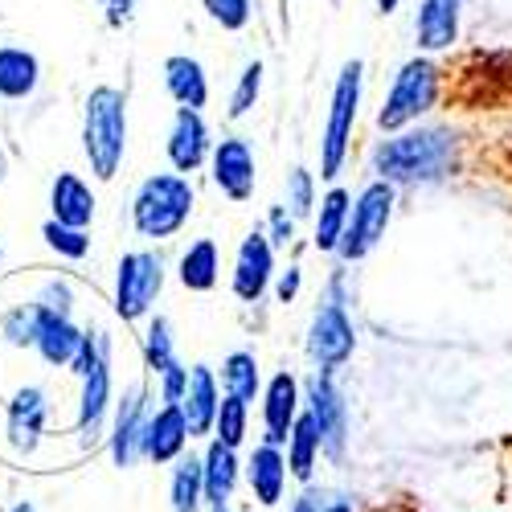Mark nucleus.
<instances>
[{"label":"nucleus","mask_w":512,"mask_h":512,"mask_svg":"<svg viewBox=\"0 0 512 512\" xmlns=\"http://www.w3.org/2000/svg\"><path fill=\"white\" fill-rule=\"evenodd\" d=\"M455 168V136L439 127H418L381 140L373 152V173L386 185H418L439 181Z\"/></svg>","instance_id":"1"},{"label":"nucleus","mask_w":512,"mask_h":512,"mask_svg":"<svg viewBox=\"0 0 512 512\" xmlns=\"http://www.w3.org/2000/svg\"><path fill=\"white\" fill-rule=\"evenodd\" d=\"M82 152L91 160V173L111 181L127 152V99L115 87H95L82 111Z\"/></svg>","instance_id":"2"},{"label":"nucleus","mask_w":512,"mask_h":512,"mask_svg":"<svg viewBox=\"0 0 512 512\" xmlns=\"http://www.w3.org/2000/svg\"><path fill=\"white\" fill-rule=\"evenodd\" d=\"M193 185L181 173H156L132 197V226L140 238H173L193 213Z\"/></svg>","instance_id":"3"},{"label":"nucleus","mask_w":512,"mask_h":512,"mask_svg":"<svg viewBox=\"0 0 512 512\" xmlns=\"http://www.w3.org/2000/svg\"><path fill=\"white\" fill-rule=\"evenodd\" d=\"M357 107H361V62H345V70L336 74L332 87V107L324 123V140H320V177L336 181L340 168L349 160V140L357 127Z\"/></svg>","instance_id":"4"},{"label":"nucleus","mask_w":512,"mask_h":512,"mask_svg":"<svg viewBox=\"0 0 512 512\" xmlns=\"http://www.w3.org/2000/svg\"><path fill=\"white\" fill-rule=\"evenodd\" d=\"M390 218H394V185L386 181H369L353 209H349V222H345V234H340L336 242V254L340 263H361L373 254V246L386 238L390 230Z\"/></svg>","instance_id":"5"},{"label":"nucleus","mask_w":512,"mask_h":512,"mask_svg":"<svg viewBox=\"0 0 512 512\" xmlns=\"http://www.w3.org/2000/svg\"><path fill=\"white\" fill-rule=\"evenodd\" d=\"M439 99V70L431 58H410L398 74H394V87L386 95L377 111V127L381 132H402L410 127L418 115H426Z\"/></svg>","instance_id":"6"},{"label":"nucleus","mask_w":512,"mask_h":512,"mask_svg":"<svg viewBox=\"0 0 512 512\" xmlns=\"http://www.w3.org/2000/svg\"><path fill=\"white\" fill-rule=\"evenodd\" d=\"M164 287V263L152 250H132L119 259V275H115V312L123 320H140L152 312L156 295Z\"/></svg>","instance_id":"7"},{"label":"nucleus","mask_w":512,"mask_h":512,"mask_svg":"<svg viewBox=\"0 0 512 512\" xmlns=\"http://www.w3.org/2000/svg\"><path fill=\"white\" fill-rule=\"evenodd\" d=\"M353 349H357V332H353V320L345 312V300H340V295H328V300L316 308L312 328H308V357L316 361V369L332 373L353 357Z\"/></svg>","instance_id":"8"},{"label":"nucleus","mask_w":512,"mask_h":512,"mask_svg":"<svg viewBox=\"0 0 512 512\" xmlns=\"http://www.w3.org/2000/svg\"><path fill=\"white\" fill-rule=\"evenodd\" d=\"M308 418L316 422L320 431V447L328 455H340L345 451V435H349V410H345V398H340L332 373L316 369L308 377Z\"/></svg>","instance_id":"9"},{"label":"nucleus","mask_w":512,"mask_h":512,"mask_svg":"<svg viewBox=\"0 0 512 512\" xmlns=\"http://www.w3.org/2000/svg\"><path fill=\"white\" fill-rule=\"evenodd\" d=\"M209 168H213V185H218L230 201H250L254 197V181H259V168H254V152L246 140H222L209 152Z\"/></svg>","instance_id":"10"},{"label":"nucleus","mask_w":512,"mask_h":512,"mask_svg":"<svg viewBox=\"0 0 512 512\" xmlns=\"http://www.w3.org/2000/svg\"><path fill=\"white\" fill-rule=\"evenodd\" d=\"M271 275H275V250H271V242H267L263 230H254L238 246V259H234V295H238L242 304H259L263 291L271 287Z\"/></svg>","instance_id":"11"},{"label":"nucleus","mask_w":512,"mask_h":512,"mask_svg":"<svg viewBox=\"0 0 512 512\" xmlns=\"http://www.w3.org/2000/svg\"><path fill=\"white\" fill-rule=\"evenodd\" d=\"M111 410V345L87 365L82 373V394H78V431L87 443L103 435V422Z\"/></svg>","instance_id":"12"},{"label":"nucleus","mask_w":512,"mask_h":512,"mask_svg":"<svg viewBox=\"0 0 512 512\" xmlns=\"http://www.w3.org/2000/svg\"><path fill=\"white\" fill-rule=\"evenodd\" d=\"M185 443H189V426H185L181 406H160L156 414L144 418L140 455L152 459L156 467H160V463H177V459L185 455Z\"/></svg>","instance_id":"13"},{"label":"nucleus","mask_w":512,"mask_h":512,"mask_svg":"<svg viewBox=\"0 0 512 512\" xmlns=\"http://www.w3.org/2000/svg\"><path fill=\"white\" fill-rule=\"evenodd\" d=\"M295 418H300V381L291 373H275L263 390V443L283 447Z\"/></svg>","instance_id":"14"},{"label":"nucleus","mask_w":512,"mask_h":512,"mask_svg":"<svg viewBox=\"0 0 512 512\" xmlns=\"http://www.w3.org/2000/svg\"><path fill=\"white\" fill-rule=\"evenodd\" d=\"M213 144H209V127L201 119V111L177 107L173 132H168V160H173L177 173H197V168L209 160Z\"/></svg>","instance_id":"15"},{"label":"nucleus","mask_w":512,"mask_h":512,"mask_svg":"<svg viewBox=\"0 0 512 512\" xmlns=\"http://www.w3.org/2000/svg\"><path fill=\"white\" fill-rule=\"evenodd\" d=\"M218 377H213L209 365H193L189 369V386H185V398H181V414H185V426H189V439L197 435H213V418H218Z\"/></svg>","instance_id":"16"},{"label":"nucleus","mask_w":512,"mask_h":512,"mask_svg":"<svg viewBox=\"0 0 512 512\" xmlns=\"http://www.w3.org/2000/svg\"><path fill=\"white\" fill-rule=\"evenodd\" d=\"M238 476H242L238 455L213 439L209 451H205V459H201V492H205L209 512H226L230 508V496L238 488Z\"/></svg>","instance_id":"17"},{"label":"nucleus","mask_w":512,"mask_h":512,"mask_svg":"<svg viewBox=\"0 0 512 512\" xmlns=\"http://www.w3.org/2000/svg\"><path fill=\"white\" fill-rule=\"evenodd\" d=\"M46 418H50V402H46V390L41 386H25L13 394L9 402V443L17 451H33L41 431H46Z\"/></svg>","instance_id":"18"},{"label":"nucleus","mask_w":512,"mask_h":512,"mask_svg":"<svg viewBox=\"0 0 512 512\" xmlns=\"http://www.w3.org/2000/svg\"><path fill=\"white\" fill-rule=\"evenodd\" d=\"M144 390L132 386L123 394L119 410H115V426H111V459L115 467H132L140 459V435H144Z\"/></svg>","instance_id":"19"},{"label":"nucleus","mask_w":512,"mask_h":512,"mask_svg":"<svg viewBox=\"0 0 512 512\" xmlns=\"http://www.w3.org/2000/svg\"><path fill=\"white\" fill-rule=\"evenodd\" d=\"M78 345H82V332L66 316H50V312L33 308V349L41 353V361L46 365H70L78 357Z\"/></svg>","instance_id":"20"},{"label":"nucleus","mask_w":512,"mask_h":512,"mask_svg":"<svg viewBox=\"0 0 512 512\" xmlns=\"http://www.w3.org/2000/svg\"><path fill=\"white\" fill-rule=\"evenodd\" d=\"M50 209H54L50 222L70 226V230H87L95 222V193H91V185L82 177L58 173V181L50 189Z\"/></svg>","instance_id":"21"},{"label":"nucleus","mask_w":512,"mask_h":512,"mask_svg":"<svg viewBox=\"0 0 512 512\" xmlns=\"http://www.w3.org/2000/svg\"><path fill=\"white\" fill-rule=\"evenodd\" d=\"M459 5H463V0H422L418 21H414L418 50L439 54V50L455 46V37H459Z\"/></svg>","instance_id":"22"},{"label":"nucleus","mask_w":512,"mask_h":512,"mask_svg":"<svg viewBox=\"0 0 512 512\" xmlns=\"http://www.w3.org/2000/svg\"><path fill=\"white\" fill-rule=\"evenodd\" d=\"M246 480L254 488V500L275 508L283 500V488H287V459L279 447H254L250 459H246Z\"/></svg>","instance_id":"23"},{"label":"nucleus","mask_w":512,"mask_h":512,"mask_svg":"<svg viewBox=\"0 0 512 512\" xmlns=\"http://www.w3.org/2000/svg\"><path fill=\"white\" fill-rule=\"evenodd\" d=\"M164 91L173 95L181 107L189 111H201L209 103V78H205V66L189 54H173L164 62Z\"/></svg>","instance_id":"24"},{"label":"nucleus","mask_w":512,"mask_h":512,"mask_svg":"<svg viewBox=\"0 0 512 512\" xmlns=\"http://www.w3.org/2000/svg\"><path fill=\"white\" fill-rule=\"evenodd\" d=\"M37 78H41V66L29 50H17V46L0 50V99H29L37 91Z\"/></svg>","instance_id":"25"},{"label":"nucleus","mask_w":512,"mask_h":512,"mask_svg":"<svg viewBox=\"0 0 512 512\" xmlns=\"http://www.w3.org/2000/svg\"><path fill=\"white\" fill-rule=\"evenodd\" d=\"M287 472L295 476V480H312V467H316V459H320V431H316V422L308 418V410H300V418H295V426H291V435H287Z\"/></svg>","instance_id":"26"},{"label":"nucleus","mask_w":512,"mask_h":512,"mask_svg":"<svg viewBox=\"0 0 512 512\" xmlns=\"http://www.w3.org/2000/svg\"><path fill=\"white\" fill-rule=\"evenodd\" d=\"M222 390H226V398H234L242 406H250L254 398H259L263 377H259V361H254V353L238 349L222 361Z\"/></svg>","instance_id":"27"},{"label":"nucleus","mask_w":512,"mask_h":512,"mask_svg":"<svg viewBox=\"0 0 512 512\" xmlns=\"http://www.w3.org/2000/svg\"><path fill=\"white\" fill-rule=\"evenodd\" d=\"M218 271H222V263H218V246H213V238L193 242L181 254V267H177V275L189 291H209L213 283H218Z\"/></svg>","instance_id":"28"},{"label":"nucleus","mask_w":512,"mask_h":512,"mask_svg":"<svg viewBox=\"0 0 512 512\" xmlns=\"http://www.w3.org/2000/svg\"><path fill=\"white\" fill-rule=\"evenodd\" d=\"M349 209H353V197L345 189H328L320 197V213H316V250H336L340 234H345V222H349Z\"/></svg>","instance_id":"29"},{"label":"nucleus","mask_w":512,"mask_h":512,"mask_svg":"<svg viewBox=\"0 0 512 512\" xmlns=\"http://www.w3.org/2000/svg\"><path fill=\"white\" fill-rule=\"evenodd\" d=\"M168 500H173V512H201V504H205V492H201V459H185V455L177 459Z\"/></svg>","instance_id":"30"},{"label":"nucleus","mask_w":512,"mask_h":512,"mask_svg":"<svg viewBox=\"0 0 512 512\" xmlns=\"http://www.w3.org/2000/svg\"><path fill=\"white\" fill-rule=\"evenodd\" d=\"M144 361L152 373H164L177 365V340H173V324H168L164 316H156L148 324V336H144Z\"/></svg>","instance_id":"31"},{"label":"nucleus","mask_w":512,"mask_h":512,"mask_svg":"<svg viewBox=\"0 0 512 512\" xmlns=\"http://www.w3.org/2000/svg\"><path fill=\"white\" fill-rule=\"evenodd\" d=\"M246 410H250V406H242V402H234V398H222V402H218L213 435H218L222 447H230V451L242 447V439H246Z\"/></svg>","instance_id":"32"},{"label":"nucleus","mask_w":512,"mask_h":512,"mask_svg":"<svg viewBox=\"0 0 512 512\" xmlns=\"http://www.w3.org/2000/svg\"><path fill=\"white\" fill-rule=\"evenodd\" d=\"M259 91H263V62H246V70L238 74V87L230 95V115L242 119L254 103H259Z\"/></svg>","instance_id":"33"},{"label":"nucleus","mask_w":512,"mask_h":512,"mask_svg":"<svg viewBox=\"0 0 512 512\" xmlns=\"http://www.w3.org/2000/svg\"><path fill=\"white\" fill-rule=\"evenodd\" d=\"M41 238H46V242L62 254V259H87V250H91L87 230H70V226H58V222L41 226Z\"/></svg>","instance_id":"34"},{"label":"nucleus","mask_w":512,"mask_h":512,"mask_svg":"<svg viewBox=\"0 0 512 512\" xmlns=\"http://www.w3.org/2000/svg\"><path fill=\"white\" fill-rule=\"evenodd\" d=\"M312 205H316V181H312L308 168H295V173L287 177V205L283 209L291 213V218H308Z\"/></svg>","instance_id":"35"},{"label":"nucleus","mask_w":512,"mask_h":512,"mask_svg":"<svg viewBox=\"0 0 512 512\" xmlns=\"http://www.w3.org/2000/svg\"><path fill=\"white\" fill-rule=\"evenodd\" d=\"M37 312H50V316H66L70 320V308H74V291L66 279H50L46 287L37 291V300H33Z\"/></svg>","instance_id":"36"},{"label":"nucleus","mask_w":512,"mask_h":512,"mask_svg":"<svg viewBox=\"0 0 512 512\" xmlns=\"http://www.w3.org/2000/svg\"><path fill=\"white\" fill-rule=\"evenodd\" d=\"M0 336L13 349H29L33 345V308H13L5 320H0Z\"/></svg>","instance_id":"37"},{"label":"nucleus","mask_w":512,"mask_h":512,"mask_svg":"<svg viewBox=\"0 0 512 512\" xmlns=\"http://www.w3.org/2000/svg\"><path fill=\"white\" fill-rule=\"evenodd\" d=\"M209 17L222 29H246L250 25V0H201Z\"/></svg>","instance_id":"38"},{"label":"nucleus","mask_w":512,"mask_h":512,"mask_svg":"<svg viewBox=\"0 0 512 512\" xmlns=\"http://www.w3.org/2000/svg\"><path fill=\"white\" fill-rule=\"evenodd\" d=\"M185 386H189V369H185L181 361H177L173 369H164V373H160V398H164V406H181Z\"/></svg>","instance_id":"39"},{"label":"nucleus","mask_w":512,"mask_h":512,"mask_svg":"<svg viewBox=\"0 0 512 512\" xmlns=\"http://www.w3.org/2000/svg\"><path fill=\"white\" fill-rule=\"evenodd\" d=\"M267 226H271V234H267V242H271V250L275 246H287L291 238H295V218L283 209V205H275L271 209V218H267Z\"/></svg>","instance_id":"40"},{"label":"nucleus","mask_w":512,"mask_h":512,"mask_svg":"<svg viewBox=\"0 0 512 512\" xmlns=\"http://www.w3.org/2000/svg\"><path fill=\"white\" fill-rule=\"evenodd\" d=\"M300 267H287L283 275H279V283H275V295H279V304H291L295 295H300Z\"/></svg>","instance_id":"41"},{"label":"nucleus","mask_w":512,"mask_h":512,"mask_svg":"<svg viewBox=\"0 0 512 512\" xmlns=\"http://www.w3.org/2000/svg\"><path fill=\"white\" fill-rule=\"evenodd\" d=\"M127 17H132V0H107V21L111 25H119Z\"/></svg>","instance_id":"42"},{"label":"nucleus","mask_w":512,"mask_h":512,"mask_svg":"<svg viewBox=\"0 0 512 512\" xmlns=\"http://www.w3.org/2000/svg\"><path fill=\"white\" fill-rule=\"evenodd\" d=\"M291 512H320V500H316V496H308V492H304V496H300V500H295V508H291Z\"/></svg>","instance_id":"43"},{"label":"nucleus","mask_w":512,"mask_h":512,"mask_svg":"<svg viewBox=\"0 0 512 512\" xmlns=\"http://www.w3.org/2000/svg\"><path fill=\"white\" fill-rule=\"evenodd\" d=\"M320 512H353L349 500H332V504H320Z\"/></svg>","instance_id":"44"},{"label":"nucleus","mask_w":512,"mask_h":512,"mask_svg":"<svg viewBox=\"0 0 512 512\" xmlns=\"http://www.w3.org/2000/svg\"><path fill=\"white\" fill-rule=\"evenodd\" d=\"M398 9V0H377V13H394Z\"/></svg>","instance_id":"45"},{"label":"nucleus","mask_w":512,"mask_h":512,"mask_svg":"<svg viewBox=\"0 0 512 512\" xmlns=\"http://www.w3.org/2000/svg\"><path fill=\"white\" fill-rule=\"evenodd\" d=\"M13 512H37V508H33V504H29V500H21V504H17V508H13Z\"/></svg>","instance_id":"46"},{"label":"nucleus","mask_w":512,"mask_h":512,"mask_svg":"<svg viewBox=\"0 0 512 512\" xmlns=\"http://www.w3.org/2000/svg\"><path fill=\"white\" fill-rule=\"evenodd\" d=\"M5 168H9V160H5V148H0V177H5Z\"/></svg>","instance_id":"47"}]
</instances>
